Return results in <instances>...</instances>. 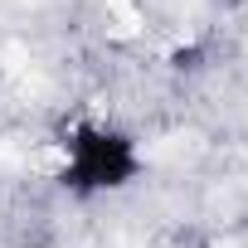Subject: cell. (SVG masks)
<instances>
[{
	"mask_svg": "<svg viewBox=\"0 0 248 248\" xmlns=\"http://www.w3.org/2000/svg\"><path fill=\"white\" fill-rule=\"evenodd\" d=\"M137 175H141V151L122 127H107V122L68 127L59 180L73 195H112V190H127Z\"/></svg>",
	"mask_w": 248,
	"mask_h": 248,
	"instance_id": "obj_1",
	"label": "cell"
}]
</instances>
